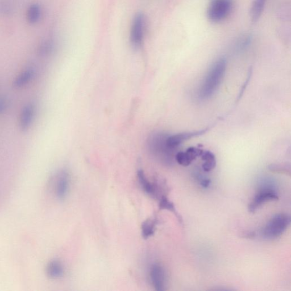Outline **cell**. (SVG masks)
Instances as JSON below:
<instances>
[{
  "mask_svg": "<svg viewBox=\"0 0 291 291\" xmlns=\"http://www.w3.org/2000/svg\"><path fill=\"white\" fill-rule=\"evenodd\" d=\"M70 186V175L65 170L61 171L57 175L55 182V192L57 198L63 200L68 195Z\"/></svg>",
  "mask_w": 291,
  "mask_h": 291,
  "instance_id": "7",
  "label": "cell"
},
{
  "mask_svg": "<svg viewBox=\"0 0 291 291\" xmlns=\"http://www.w3.org/2000/svg\"><path fill=\"white\" fill-rule=\"evenodd\" d=\"M278 196L276 192L272 189H265L259 191L254 196L252 201L248 206V211L254 214L260 206L269 201L278 200Z\"/></svg>",
  "mask_w": 291,
  "mask_h": 291,
  "instance_id": "6",
  "label": "cell"
},
{
  "mask_svg": "<svg viewBox=\"0 0 291 291\" xmlns=\"http://www.w3.org/2000/svg\"><path fill=\"white\" fill-rule=\"evenodd\" d=\"M159 207L160 210H166L172 212L178 218H180L177 212L176 211L174 204L172 202L169 201L167 197L163 196L161 197L159 202Z\"/></svg>",
  "mask_w": 291,
  "mask_h": 291,
  "instance_id": "19",
  "label": "cell"
},
{
  "mask_svg": "<svg viewBox=\"0 0 291 291\" xmlns=\"http://www.w3.org/2000/svg\"><path fill=\"white\" fill-rule=\"evenodd\" d=\"M204 163L202 165V169L205 172H210L216 166V159L214 153L210 151H204L201 155Z\"/></svg>",
  "mask_w": 291,
  "mask_h": 291,
  "instance_id": "16",
  "label": "cell"
},
{
  "mask_svg": "<svg viewBox=\"0 0 291 291\" xmlns=\"http://www.w3.org/2000/svg\"><path fill=\"white\" fill-rule=\"evenodd\" d=\"M266 2V0H254L253 2L249 12V17L253 24L257 23L261 18Z\"/></svg>",
  "mask_w": 291,
  "mask_h": 291,
  "instance_id": "13",
  "label": "cell"
},
{
  "mask_svg": "<svg viewBox=\"0 0 291 291\" xmlns=\"http://www.w3.org/2000/svg\"><path fill=\"white\" fill-rule=\"evenodd\" d=\"M35 113V107L32 103H29L23 109L20 114L19 124L20 130L27 131L32 126Z\"/></svg>",
  "mask_w": 291,
  "mask_h": 291,
  "instance_id": "11",
  "label": "cell"
},
{
  "mask_svg": "<svg viewBox=\"0 0 291 291\" xmlns=\"http://www.w3.org/2000/svg\"><path fill=\"white\" fill-rule=\"evenodd\" d=\"M157 223L158 220L156 218H153V219L149 218L143 222L141 228L142 236L144 238L148 239L153 236Z\"/></svg>",
  "mask_w": 291,
  "mask_h": 291,
  "instance_id": "17",
  "label": "cell"
},
{
  "mask_svg": "<svg viewBox=\"0 0 291 291\" xmlns=\"http://www.w3.org/2000/svg\"><path fill=\"white\" fill-rule=\"evenodd\" d=\"M64 273L63 264L56 260L50 262L47 267V273L48 276L52 279H59L63 277Z\"/></svg>",
  "mask_w": 291,
  "mask_h": 291,
  "instance_id": "15",
  "label": "cell"
},
{
  "mask_svg": "<svg viewBox=\"0 0 291 291\" xmlns=\"http://www.w3.org/2000/svg\"><path fill=\"white\" fill-rule=\"evenodd\" d=\"M268 169L274 173L285 174L290 175V165L287 164H272L268 166Z\"/></svg>",
  "mask_w": 291,
  "mask_h": 291,
  "instance_id": "18",
  "label": "cell"
},
{
  "mask_svg": "<svg viewBox=\"0 0 291 291\" xmlns=\"http://www.w3.org/2000/svg\"><path fill=\"white\" fill-rule=\"evenodd\" d=\"M7 107V100L4 98H0V115L4 113Z\"/></svg>",
  "mask_w": 291,
  "mask_h": 291,
  "instance_id": "21",
  "label": "cell"
},
{
  "mask_svg": "<svg viewBox=\"0 0 291 291\" xmlns=\"http://www.w3.org/2000/svg\"><path fill=\"white\" fill-rule=\"evenodd\" d=\"M226 67L227 61L225 58H220L212 64L199 90L200 100L209 99L214 95L225 76Z\"/></svg>",
  "mask_w": 291,
  "mask_h": 291,
  "instance_id": "1",
  "label": "cell"
},
{
  "mask_svg": "<svg viewBox=\"0 0 291 291\" xmlns=\"http://www.w3.org/2000/svg\"><path fill=\"white\" fill-rule=\"evenodd\" d=\"M147 30V18L142 13L135 15L131 26L130 40L135 48H139L142 45Z\"/></svg>",
  "mask_w": 291,
  "mask_h": 291,
  "instance_id": "5",
  "label": "cell"
},
{
  "mask_svg": "<svg viewBox=\"0 0 291 291\" xmlns=\"http://www.w3.org/2000/svg\"><path fill=\"white\" fill-rule=\"evenodd\" d=\"M210 183H211V180L209 179H205L202 180L201 182V185L202 186L204 187V188H207V187H209Z\"/></svg>",
  "mask_w": 291,
  "mask_h": 291,
  "instance_id": "22",
  "label": "cell"
},
{
  "mask_svg": "<svg viewBox=\"0 0 291 291\" xmlns=\"http://www.w3.org/2000/svg\"><path fill=\"white\" fill-rule=\"evenodd\" d=\"M34 76V71L33 70L28 69L24 70L15 77L13 82L14 87L16 88L24 87L33 79Z\"/></svg>",
  "mask_w": 291,
  "mask_h": 291,
  "instance_id": "14",
  "label": "cell"
},
{
  "mask_svg": "<svg viewBox=\"0 0 291 291\" xmlns=\"http://www.w3.org/2000/svg\"><path fill=\"white\" fill-rule=\"evenodd\" d=\"M252 73H253V69L251 67L250 70H249L248 75H247V79H246V81H245V82H244V84L241 88V89L240 93H239V95H238V100L240 99V98L242 97L243 93L245 92V89H246V88H247V86L248 85V83H249V82H250V80L251 79V77L252 76Z\"/></svg>",
  "mask_w": 291,
  "mask_h": 291,
  "instance_id": "20",
  "label": "cell"
},
{
  "mask_svg": "<svg viewBox=\"0 0 291 291\" xmlns=\"http://www.w3.org/2000/svg\"><path fill=\"white\" fill-rule=\"evenodd\" d=\"M210 129V128H207L200 130V131L192 132H184L172 135V136H169L167 142L169 147L170 148L177 149L181 143L192 138L204 135L207 133Z\"/></svg>",
  "mask_w": 291,
  "mask_h": 291,
  "instance_id": "8",
  "label": "cell"
},
{
  "mask_svg": "<svg viewBox=\"0 0 291 291\" xmlns=\"http://www.w3.org/2000/svg\"><path fill=\"white\" fill-rule=\"evenodd\" d=\"M151 281L155 290L163 291L165 287V273L164 269L159 264H154L150 272Z\"/></svg>",
  "mask_w": 291,
  "mask_h": 291,
  "instance_id": "9",
  "label": "cell"
},
{
  "mask_svg": "<svg viewBox=\"0 0 291 291\" xmlns=\"http://www.w3.org/2000/svg\"><path fill=\"white\" fill-rule=\"evenodd\" d=\"M204 150L200 148L191 147L186 150L185 152H180L176 153L175 160L180 165L184 166L190 165L197 158L201 157Z\"/></svg>",
  "mask_w": 291,
  "mask_h": 291,
  "instance_id": "10",
  "label": "cell"
},
{
  "mask_svg": "<svg viewBox=\"0 0 291 291\" xmlns=\"http://www.w3.org/2000/svg\"><path fill=\"white\" fill-rule=\"evenodd\" d=\"M169 135L158 132L154 133L148 139V149L151 154L161 163L171 165L175 160L176 149L169 147L167 142Z\"/></svg>",
  "mask_w": 291,
  "mask_h": 291,
  "instance_id": "2",
  "label": "cell"
},
{
  "mask_svg": "<svg viewBox=\"0 0 291 291\" xmlns=\"http://www.w3.org/2000/svg\"><path fill=\"white\" fill-rule=\"evenodd\" d=\"M232 7V0H211L206 10L207 18L211 23H220L230 15Z\"/></svg>",
  "mask_w": 291,
  "mask_h": 291,
  "instance_id": "3",
  "label": "cell"
},
{
  "mask_svg": "<svg viewBox=\"0 0 291 291\" xmlns=\"http://www.w3.org/2000/svg\"><path fill=\"white\" fill-rule=\"evenodd\" d=\"M138 179L140 185L144 191L146 193L152 196L154 198H158L159 195V189L157 184L151 183L145 176L142 170H139L137 173Z\"/></svg>",
  "mask_w": 291,
  "mask_h": 291,
  "instance_id": "12",
  "label": "cell"
},
{
  "mask_svg": "<svg viewBox=\"0 0 291 291\" xmlns=\"http://www.w3.org/2000/svg\"><path fill=\"white\" fill-rule=\"evenodd\" d=\"M290 217L287 214H280L274 216L265 226L263 234L268 239L282 236L290 225Z\"/></svg>",
  "mask_w": 291,
  "mask_h": 291,
  "instance_id": "4",
  "label": "cell"
}]
</instances>
